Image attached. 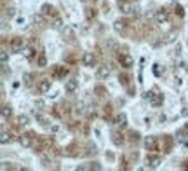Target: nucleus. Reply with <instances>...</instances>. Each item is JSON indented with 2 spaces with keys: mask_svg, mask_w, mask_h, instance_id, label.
<instances>
[{
  "mask_svg": "<svg viewBox=\"0 0 188 171\" xmlns=\"http://www.w3.org/2000/svg\"><path fill=\"white\" fill-rule=\"evenodd\" d=\"M4 11H6V18H9V19H12V18L16 16V9L14 7H6Z\"/></svg>",
  "mask_w": 188,
  "mask_h": 171,
  "instance_id": "23",
  "label": "nucleus"
},
{
  "mask_svg": "<svg viewBox=\"0 0 188 171\" xmlns=\"http://www.w3.org/2000/svg\"><path fill=\"white\" fill-rule=\"evenodd\" d=\"M148 101H150V105L152 107H160L162 103H164V96H162L160 93H155V91H152V94H150V100H148Z\"/></svg>",
  "mask_w": 188,
  "mask_h": 171,
  "instance_id": "5",
  "label": "nucleus"
},
{
  "mask_svg": "<svg viewBox=\"0 0 188 171\" xmlns=\"http://www.w3.org/2000/svg\"><path fill=\"white\" fill-rule=\"evenodd\" d=\"M162 141H164V152H171V150H172V143H174L172 136L164 134V136H162Z\"/></svg>",
  "mask_w": 188,
  "mask_h": 171,
  "instance_id": "17",
  "label": "nucleus"
},
{
  "mask_svg": "<svg viewBox=\"0 0 188 171\" xmlns=\"http://www.w3.org/2000/svg\"><path fill=\"white\" fill-rule=\"evenodd\" d=\"M183 128H185V131H186V133H188V122L185 124V126H183Z\"/></svg>",
  "mask_w": 188,
  "mask_h": 171,
  "instance_id": "44",
  "label": "nucleus"
},
{
  "mask_svg": "<svg viewBox=\"0 0 188 171\" xmlns=\"http://www.w3.org/2000/svg\"><path fill=\"white\" fill-rule=\"evenodd\" d=\"M113 124H115L117 128H120V129L125 128V126H127V115H125L124 112H120L118 115H115V119H113Z\"/></svg>",
  "mask_w": 188,
  "mask_h": 171,
  "instance_id": "10",
  "label": "nucleus"
},
{
  "mask_svg": "<svg viewBox=\"0 0 188 171\" xmlns=\"http://www.w3.org/2000/svg\"><path fill=\"white\" fill-rule=\"evenodd\" d=\"M75 113H84V103L82 101H79L75 105Z\"/></svg>",
  "mask_w": 188,
  "mask_h": 171,
  "instance_id": "37",
  "label": "nucleus"
},
{
  "mask_svg": "<svg viewBox=\"0 0 188 171\" xmlns=\"http://www.w3.org/2000/svg\"><path fill=\"white\" fill-rule=\"evenodd\" d=\"M37 91L40 93V94L49 93V91H51V80H49V79H42L40 82H38V86H37Z\"/></svg>",
  "mask_w": 188,
  "mask_h": 171,
  "instance_id": "12",
  "label": "nucleus"
},
{
  "mask_svg": "<svg viewBox=\"0 0 188 171\" xmlns=\"http://www.w3.org/2000/svg\"><path fill=\"white\" fill-rule=\"evenodd\" d=\"M118 80L122 82V86H125V87H129V75H127V74L118 75Z\"/></svg>",
  "mask_w": 188,
  "mask_h": 171,
  "instance_id": "26",
  "label": "nucleus"
},
{
  "mask_svg": "<svg viewBox=\"0 0 188 171\" xmlns=\"http://www.w3.org/2000/svg\"><path fill=\"white\" fill-rule=\"evenodd\" d=\"M89 166H91V169H96V171H99V169H101V166H99V162H91Z\"/></svg>",
  "mask_w": 188,
  "mask_h": 171,
  "instance_id": "38",
  "label": "nucleus"
},
{
  "mask_svg": "<svg viewBox=\"0 0 188 171\" xmlns=\"http://www.w3.org/2000/svg\"><path fill=\"white\" fill-rule=\"evenodd\" d=\"M37 66H47V58L44 54H40L37 58Z\"/></svg>",
  "mask_w": 188,
  "mask_h": 171,
  "instance_id": "30",
  "label": "nucleus"
},
{
  "mask_svg": "<svg viewBox=\"0 0 188 171\" xmlns=\"http://www.w3.org/2000/svg\"><path fill=\"white\" fill-rule=\"evenodd\" d=\"M118 61H120V66H124V68H131V66L134 65V59L131 58L129 54H120V56H118Z\"/></svg>",
  "mask_w": 188,
  "mask_h": 171,
  "instance_id": "11",
  "label": "nucleus"
},
{
  "mask_svg": "<svg viewBox=\"0 0 188 171\" xmlns=\"http://www.w3.org/2000/svg\"><path fill=\"white\" fill-rule=\"evenodd\" d=\"M11 115H12V108L9 105H2V119L7 121V119H11Z\"/></svg>",
  "mask_w": 188,
  "mask_h": 171,
  "instance_id": "19",
  "label": "nucleus"
},
{
  "mask_svg": "<svg viewBox=\"0 0 188 171\" xmlns=\"http://www.w3.org/2000/svg\"><path fill=\"white\" fill-rule=\"evenodd\" d=\"M178 37V33L176 32H171V33H167L166 35V42H172V40H174V38Z\"/></svg>",
  "mask_w": 188,
  "mask_h": 171,
  "instance_id": "36",
  "label": "nucleus"
},
{
  "mask_svg": "<svg viewBox=\"0 0 188 171\" xmlns=\"http://www.w3.org/2000/svg\"><path fill=\"white\" fill-rule=\"evenodd\" d=\"M33 133H23L19 134V143H21V147H25V149H30V147H33Z\"/></svg>",
  "mask_w": 188,
  "mask_h": 171,
  "instance_id": "2",
  "label": "nucleus"
},
{
  "mask_svg": "<svg viewBox=\"0 0 188 171\" xmlns=\"http://www.w3.org/2000/svg\"><path fill=\"white\" fill-rule=\"evenodd\" d=\"M112 141H113V145L120 147V145H124V136L120 133H112Z\"/></svg>",
  "mask_w": 188,
  "mask_h": 171,
  "instance_id": "20",
  "label": "nucleus"
},
{
  "mask_svg": "<svg viewBox=\"0 0 188 171\" xmlns=\"http://www.w3.org/2000/svg\"><path fill=\"white\" fill-rule=\"evenodd\" d=\"M167 21H169V12L166 9H159L155 12V23L157 25H166Z\"/></svg>",
  "mask_w": 188,
  "mask_h": 171,
  "instance_id": "4",
  "label": "nucleus"
},
{
  "mask_svg": "<svg viewBox=\"0 0 188 171\" xmlns=\"http://www.w3.org/2000/svg\"><path fill=\"white\" fill-rule=\"evenodd\" d=\"M0 61H2V65H6L7 61H9V54H7L6 49H2V51H0Z\"/></svg>",
  "mask_w": 188,
  "mask_h": 171,
  "instance_id": "31",
  "label": "nucleus"
},
{
  "mask_svg": "<svg viewBox=\"0 0 188 171\" xmlns=\"http://www.w3.org/2000/svg\"><path fill=\"white\" fill-rule=\"evenodd\" d=\"M172 6H174V11H176V14H178V16H185V11H183V7L179 6V4H176V2H174Z\"/></svg>",
  "mask_w": 188,
  "mask_h": 171,
  "instance_id": "33",
  "label": "nucleus"
},
{
  "mask_svg": "<svg viewBox=\"0 0 188 171\" xmlns=\"http://www.w3.org/2000/svg\"><path fill=\"white\" fill-rule=\"evenodd\" d=\"M66 74H68V68L61 66V65H54V68H52V77L54 79H63Z\"/></svg>",
  "mask_w": 188,
  "mask_h": 171,
  "instance_id": "9",
  "label": "nucleus"
},
{
  "mask_svg": "<svg viewBox=\"0 0 188 171\" xmlns=\"http://www.w3.org/2000/svg\"><path fill=\"white\" fill-rule=\"evenodd\" d=\"M33 53H35V51H33V47H26V46H25V49H23V54H25V58L32 59V58H33Z\"/></svg>",
  "mask_w": 188,
  "mask_h": 171,
  "instance_id": "24",
  "label": "nucleus"
},
{
  "mask_svg": "<svg viewBox=\"0 0 188 171\" xmlns=\"http://www.w3.org/2000/svg\"><path fill=\"white\" fill-rule=\"evenodd\" d=\"M162 162V157L157 154H148L146 155V164L150 166V168H159Z\"/></svg>",
  "mask_w": 188,
  "mask_h": 171,
  "instance_id": "6",
  "label": "nucleus"
},
{
  "mask_svg": "<svg viewBox=\"0 0 188 171\" xmlns=\"http://www.w3.org/2000/svg\"><path fill=\"white\" fill-rule=\"evenodd\" d=\"M153 74H155V77H160L164 74V68L160 70V65H153Z\"/></svg>",
  "mask_w": 188,
  "mask_h": 171,
  "instance_id": "34",
  "label": "nucleus"
},
{
  "mask_svg": "<svg viewBox=\"0 0 188 171\" xmlns=\"http://www.w3.org/2000/svg\"><path fill=\"white\" fill-rule=\"evenodd\" d=\"M186 134H188V133L185 131V128H183V129H178V133H176V141H183Z\"/></svg>",
  "mask_w": 188,
  "mask_h": 171,
  "instance_id": "25",
  "label": "nucleus"
},
{
  "mask_svg": "<svg viewBox=\"0 0 188 171\" xmlns=\"http://www.w3.org/2000/svg\"><path fill=\"white\" fill-rule=\"evenodd\" d=\"M117 6H118V9H120V12L125 14V16H136V14H138V9L132 7L131 0H117Z\"/></svg>",
  "mask_w": 188,
  "mask_h": 171,
  "instance_id": "1",
  "label": "nucleus"
},
{
  "mask_svg": "<svg viewBox=\"0 0 188 171\" xmlns=\"http://www.w3.org/2000/svg\"><path fill=\"white\" fill-rule=\"evenodd\" d=\"M96 75H98V79L106 80L108 77L112 75V68H110V66H106V65H103V66H99V68H98Z\"/></svg>",
  "mask_w": 188,
  "mask_h": 171,
  "instance_id": "8",
  "label": "nucleus"
},
{
  "mask_svg": "<svg viewBox=\"0 0 188 171\" xmlns=\"http://www.w3.org/2000/svg\"><path fill=\"white\" fill-rule=\"evenodd\" d=\"M35 107H38V108H44V101H42V100H37V101H35Z\"/></svg>",
  "mask_w": 188,
  "mask_h": 171,
  "instance_id": "41",
  "label": "nucleus"
},
{
  "mask_svg": "<svg viewBox=\"0 0 188 171\" xmlns=\"http://www.w3.org/2000/svg\"><path fill=\"white\" fill-rule=\"evenodd\" d=\"M183 169H188V161H185V162H183Z\"/></svg>",
  "mask_w": 188,
  "mask_h": 171,
  "instance_id": "43",
  "label": "nucleus"
},
{
  "mask_svg": "<svg viewBox=\"0 0 188 171\" xmlns=\"http://www.w3.org/2000/svg\"><path fill=\"white\" fill-rule=\"evenodd\" d=\"M157 145H159V141H157L155 136H146L145 138V149L146 150H157Z\"/></svg>",
  "mask_w": 188,
  "mask_h": 171,
  "instance_id": "14",
  "label": "nucleus"
},
{
  "mask_svg": "<svg viewBox=\"0 0 188 171\" xmlns=\"http://www.w3.org/2000/svg\"><path fill=\"white\" fill-rule=\"evenodd\" d=\"M176 70H178V72H179V74H188L186 63H183V61H181V63H179V65H178V66H176Z\"/></svg>",
  "mask_w": 188,
  "mask_h": 171,
  "instance_id": "32",
  "label": "nucleus"
},
{
  "mask_svg": "<svg viewBox=\"0 0 188 171\" xmlns=\"http://www.w3.org/2000/svg\"><path fill=\"white\" fill-rule=\"evenodd\" d=\"M35 117H37V121H38L40 124H42V126H47V124H49V122H47V119L44 117V115H40V113H37Z\"/></svg>",
  "mask_w": 188,
  "mask_h": 171,
  "instance_id": "35",
  "label": "nucleus"
},
{
  "mask_svg": "<svg viewBox=\"0 0 188 171\" xmlns=\"http://www.w3.org/2000/svg\"><path fill=\"white\" fill-rule=\"evenodd\" d=\"M16 122H17V126H28V124H30V119H28V115H17Z\"/></svg>",
  "mask_w": 188,
  "mask_h": 171,
  "instance_id": "21",
  "label": "nucleus"
},
{
  "mask_svg": "<svg viewBox=\"0 0 188 171\" xmlns=\"http://www.w3.org/2000/svg\"><path fill=\"white\" fill-rule=\"evenodd\" d=\"M17 25H25V19H23V18H17Z\"/></svg>",
  "mask_w": 188,
  "mask_h": 171,
  "instance_id": "42",
  "label": "nucleus"
},
{
  "mask_svg": "<svg viewBox=\"0 0 188 171\" xmlns=\"http://www.w3.org/2000/svg\"><path fill=\"white\" fill-rule=\"evenodd\" d=\"M82 63L86 65V66H96V54L94 53H84Z\"/></svg>",
  "mask_w": 188,
  "mask_h": 171,
  "instance_id": "7",
  "label": "nucleus"
},
{
  "mask_svg": "<svg viewBox=\"0 0 188 171\" xmlns=\"http://www.w3.org/2000/svg\"><path fill=\"white\" fill-rule=\"evenodd\" d=\"M86 18L87 19H94V18H96V9H92V7L86 9Z\"/></svg>",
  "mask_w": 188,
  "mask_h": 171,
  "instance_id": "28",
  "label": "nucleus"
},
{
  "mask_svg": "<svg viewBox=\"0 0 188 171\" xmlns=\"http://www.w3.org/2000/svg\"><path fill=\"white\" fill-rule=\"evenodd\" d=\"M96 93L99 94V96H103V94H105L106 91H105V87H101V86H98V87H96Z\"/></svg>",
  "mask_w": 188,
  "mask_h": 171,
  "instance_id": "40",
  "label": "nucleus"
},
{
  "mask_svg": "<svg viewBox=\"0 0 188 171\" xmlns=\"http://www.w3.org/2000/svg\"><path fill=\"white\" fill-rule=\"evenodd\" d=\"M14 166H11V162H2V169L6 171V169H12Z\"/></svg>",
  "mask_w": 188,
  "mask_h": 171,
  "instance_id": "39",
  "label": "nucleus"
},
{
  "mask_svg": "<svg viewBox=\"0 0 188 171\" xmlns=\"http://www.w3.org/2000/svg\"><path fill=\"white\" fill-rule=\"evenodd\" d=\"M40 11H42V14L44 16H58V14H56V9H54L52 6H51V4H44L42 7H40Z\"/></svg>",
  "mask_w": 188,
  "mask_h": 171,
  "instance_id": "16",
  "label": "nucleus"
},
{
  "mask_svg": "<svg viewBox=\"0 0 188 171\" xmlns=\"http://www.w3.org/2000/svg\"><path fill=\"white\" fill-rule=\"evenodd\" d=\"M52 28L54 30H61L63 28V19L59 16H54V19H52Z\"/></svg>",
  "mask_w": 188,
  "mask_h": 171,
  "instance_id": "22",
  "label": "nucleus"
},
{
  "mask_svg": "<svg viewBox=\"0 0 188 171\" xmlns=\"http://www.w3.org/2000/svg\"><path fill=\"white\" fill-rule=\"evenodd\" d=\"M44 21H45V19H44V14H42V12L33 16V23H35V25H44Z\"/></svg>",
  "mask_w": 188,
  "mask_h": 171,
  "instance_id": "29",
  "label": "nucleus"
},
{
  "mask_svg": "<svg viewBox=\"0 0 188 171\" xmlns=\"http://www.w3.org/2000/svg\"><path fill=\"white\" fill-rule=\"evenodd\" d=\"M9 47H11L12 53H23V49H25V40L19 38V37L12 38L11 44H9Z\"/></svg>",
  "mask_w": 188,
  "mask_h": 171,
  "instance_id": "3",
  "label": "nucleus"
},
{
  "mask_svg": "<svg viewBox=\"0 0 188 171\" xmlns=\"http://www.w3.org/2000/svg\"><path fill=\"white\" fill-rule=\"evenodd\" d=\"M129 140L132 141V143H138V141H140V133H138V131H131V133H129Z\"/></svg>",
  "mask_w": 188,
  "mask_h": 171,
  "instance_id": "27",
  "label": "nucleus"
},
{
  "mask_svg": "<svg viewBox=\"0 0 188 171\" xmlns=\"http://www.w3.org/2000/svg\"><path fill=\"white\" fill-rule=\"evenodd\" d=\"M79 89V79H68L65 82V91L66 93H75Z\"/></svg>",
  "mask_w": 188,
  "mask_h": 171,
  "instance_id": "13",
  "label": "nucleus"
},
{
  "mask_svg": "<svg viewBox=\"0 0 188 171\" xmlns=\"http://www.w3.org/2000/svg\"><path fill=\"white\" fill-rule=\"evenodd\" d=\"M12 140H14V136H12V133H9V131H6V129H2V134H0V141H2V145H6V143H11Z\"/></svg>",
  "mask_w": 188,
  "mask_h": 171,
  "instance_id": "18",
  "label": "nucleus"
},
{
  "mask_svg": "<svg viewBox=\"0 0 188 171\" xmlns=\"http://www.w3.org/2000/svg\"><path fill=\"white\" fill-rule=\"evenodd\" d=\"M113 30L117 33H125V30H127V23L124 21V19H117V21L113 23Z\"/></svg>",
  "mask_w": 188,
  "mask_h": 171,
  "instance_id": "15",
  "label": "nucleus"
}]
</instances>
